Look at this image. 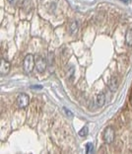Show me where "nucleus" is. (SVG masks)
<instances>
[{"label": "nucleus", "instance_id": "9", "mask_svg": "<svg viewBox=\"0 0 132 154\" xmlns=\"http://www.w3.org/2000/svg\"><path fill=\"white\" fill-rule=\"evenodd\" d=\"M125 43H126L127 45H129V47H131V45H132V26H130L126 31Z\"/></svg>", "mask_w": 132, "mask_h": 154}, {"label": "nucleus", "instance_id": "8", "mask_svg": "<svg viewBox=\"0 0 132 154\" xmlns=\"http://www.w3.org/2000/svg\"><path fill=\"white\" fill-rule=\"evenodd\" d=\"M106 103V94L102 92V93H100L98 96H97L96 98V104H97V106L98 107H103L104 105H105Z\"/></svg>", "mask_w": 132, "mask_h": 154}, {"label": "nucleus", "instance_id": "3", "mask_svg": "<svg viewBox=\"0 0 132 154\" xmlns=\"http://www.w3.org/2000/svg\"><path fill=\"white\" fill-rule=\"evenodd\" d=\"M30 104V97L26 93H21L17 97V105L20 109H25Z\"/></svg>", "mask_w": 132, "mask_h": 154}, {"label": "nucleus", "instance_id": "1", "mask_svg": "<svg viewBox=\"0 0 132 154\" xmlns=\"http://www.w3.org/2000/svg\"><path fill=\"white\" fill-rule=\"evenodd\" d=\"M34 65H36V58L33 54H27L25 58H24V63H23V67L24 70L27 73H31L34 68Z\"/></svg>", "mask_w": 132, "mask_h": 154}, {"label": "nucleus", "instance_id": "4", "mask_svg": "<svg viewBox=\"0 0 132 154\" xmlns=\"http://www.w3.org/2000/svg\"><path fill=\"white\" fill-rule=\"evenodd\" d=\"M34 58H36L37 70L40 73H44L46 69V60L43 57H40V55H38V57H36Z\"/></svg>", "mask_w": 132, "mask_h": 154}, {"label": "nucleus", "instance_id": "12", "mask_svg": "<svg viewBox=\"0 0 132 154\" xmlns=\"http://www.w3.org/2000/svg\"><path fill=\"white\" fill-rule=\"evenodd\" d=\"M53 52H50V54H48V58H47V60H48V64L50 65H51L53 63Z\"/></svg>", "mask_w": 132, "mask_h": 154}, {"label": "nucleus", "instance_id": "7", "mask_svg": "<svg viewBox=\"0 0 132 154\" xmlns=\"http://www.w3.org/2000/svg\"><path fill=\"white\" fill-rule=\"evenodd\" d=\"M117 85H118V82H117V78L116 76H112V78L110 79L109 83H107V86H109L110 90L112 92H114L117 89Z\"/></svg>", "mask_w": 132, "mask_h": 154}, {"label": "nucleus", "instance_id": "10", "mask_svg": "<svg viewBox=\"0 0 132 154\" xmlns=\"http://www.w3.org/2000/svg\"><path fill=\"white\" fill-rule=\"evenodd\" d=\"M94 151V145H93V143L91 142H89V143H87L86 144V153H92Z\"/></svg>", "mask_w": 132, "mask_h": 154}, {"label": "nucleus", "instance_id": "17", "mask_svg": "<svg viewBox=\"0 0 132 154\" xmlns=\"http://www.w3.org/2000/svg\"><path fill=\"white\" fill-rule=\"evenodd\" d=\"M33 88H41V86H33Z\"/></svg>", "mask_w": 132, "mask_h": 154}, {"label": "nucleus", "instance_id": "16", "mask_svg": "<svg viewBox=\"0 0 132 154\" xmlns=\"http://www.w3.org/2000/svg\"><path fill=\"white\" fill-rule=\"evenodd\" d=\"M120 1H122L123 3H126V4H128V3L130 2V0H120Z\"/></svg>", "mask_w": 132, "mask_h": 154}, {"label": "nucleus", "instance_id": "5", "mask_svg": "<svg viewBox=\"0 0 132 154\" xmlns=\"http://www.w3.org/2000/svg\"><path fill=\"white\" fill-rule=\"evenodd\" d=\"M10 62L7 61L5 58H1V65H0V73L1 75L8 74L10 71Z\"/></svg>", "mask_w": 132, "mask_h": 154}, {"label": "nucleus", "instance_id": "11", "mask_svg": "<svg viewBox=\"0 0 132 154\" xmlns=\"http://www.w3.org/2000/svg\"><path fill=\"white\" fill-rule=\"evenodd\" d=\"M88 132H89V131H88V128L87 127H84L83 128L81 131H79V135L80 136H86L87 134H88Z\"/></svg>", "mask_w": 132, "mask_h": 154}, {"label": "nucleus", "instance_id": "14", "mask_svg": "<svg viewBox=\"0 0 132 154\" xmlns=\"http://www.w3.org/2000/svg\"><path fill=\"white\" fill-rule=\"evenodd\" d=\"M64 111L66 112V115H67V116H69V117H73V114L69 110L66 109V108H64Z\"/></svg>", "mask_w": 132, "mask_h": 154}, {"label": "nucleus", "instance_id": "6", "mask_svg": "<svg viewBox=\"0 0 132 154\" xmlns=\"http://www.w3.org/2000/svg\"><path fill=\"white\" fill-rule=\"evenodd\" d=\"M78 30H79V23L78 21H72L70 23V25H69V33H70L72 36H74L78 33Z\"/></svg>", "mask_w": 132, "mask_h": 154}, {"label": "nucleus", "instance_id": "15", "mask_svg": "<svg viewBox=\"0 0 132 154\" xmlns=\"http://www.w3.org/2000/svg\"><path fill=\"white\" fill-rule=\"evenodd\" d=\"M8 1H9V3H11V4H15L17 0H8Z\"/></svg>", "mask_w": 132, "mask_h": 154}, {"label": "nucleus", "instance_id": "2", "mask_svg": "<svg viewBox=\"0 0 132 154\" xmlns=\"http://www.w3.org/2000/svg\"><path fill=\"white\" fill-rule=\"evenodd\" d=\"M114 137H116V134H114V129L112 127H107L103 134L104 141L107 144H110L114 141Z\"/></svg>", "mask_w": 132, "mask_h": 154}, {"label": "nucleus", "instance_id": "13", "mask_svg": "<svg viewBox=\"0 0 132 154\" xmlns=\"http://www.w3.org/2000/svg\"><path fill=\"white\" fill-rule=\"evenodd\" d=\"M68 74H69V77H70V78H73V75H74V67H73V66L70 67V72L68 71Z\"/></svg>", "mask_w": 132, "mask_h": 154}]
</instances>
